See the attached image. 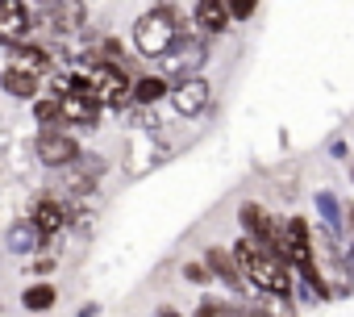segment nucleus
<instances>
[{
  "label": "nucleus",
  "instance_id": "ddd939ff",
  "mask_svg": "<svg viewBox=\"0 0 354 317\" xmlns=\"http://www.w3.org/2000/svg\"><path fill=\"white\" fill-rule=\"evenodd\" d=\"M192 26L205 34V38H221L234 30V17H230V5L225 0H196L192 5Z\"/></svg>",
  "mask_w": 354,
  "mask_h": 317
},
{
  "label": "nucleus",
  "instance_id": "f257e3e1",
  "mask_svg": "<svg viewBox=\"0 0 354 317\" xmlns=\"http://www.w3.org/2000/svg\"><path fill=\"white\" fill-rule=\"evenodd\" d=\"M230 251H234L238 271L246 280V296H254V292H263V296H296V271L275 246L254 242V238L242 234Z\"/></svg>",
  "mask_w": 354,
  "mask_h": 317
},
{
  "label": "nucleus",
  "instance_id": "6e6552de",
  "mask_svg": "<svg viewBox=\"0 0 354 317\" xmlns=\"http://www.w3.org/2000/svg\"><path fill=\"white\" fill-rule=\"evenodd\" d=\"M38 30V17L26 0H0V46H17V42H30V34Z\"/></svg>",
  "mask_w": 354,
  "mask_h": 317
},
{
  "label": "nucleus",
  "instance_id": "f03ea898",
  "mask_svg": "<svg viewBox=\"0 0 354 317\" xmlns=\"http://www.w3.org/2000/svg\"><path fill=\"white\" fill-rule=\"evenodd\" d=\"M188 38V17L175 5H154L133 21V51L142 59H167Z\"/></svg>",
  "mask_w": 354,
  "mask_h": 317
},
{
  "label": "nucleus",
  "instance_id": "9b49d317",
  "mask_svg": "<svg viewBox=\"0 0 354 317\" xmlns=\"http://www.w3.org/2000/svg\"><path fill=\"white\" fill-rule=\"evenodd\" d=\"M104 105L92 96H59V125H75V129H100Z\"/></svg>",
  "mask_w": 354,
  "mask_h": 317
},
{
  "label": "nucleus",
  "instance_id": "cd10ccee",
  "mask_svg": "<svg viewBox=\"0 0 354 317\" xmlns=\"http://www.w3.org/2000/svg\"><path fill=\"white\" fill-rule=\"evenodd\" d=\"M96 313H100V305H96V300H88V305H80V313H75V317H96Z\"/></svg>",
  "mask_w": 354,
  "mask_h": 317
},
{
  "label": "nucleus",
  "instance_id": "393cba45",
  "mask_svg": "<svg viewBox=\"0 0 354 317\" xmlns=\"http://www.w3.org/2000/svg\"><path fill=\"white\" fill-rule=\"evenodd\" d=\"M242 317H267V309L254 305V300H242Z\"/></svg>",
  "mask_w": 354,
  "mask_h": 317
},
{
  "label": "nucleus",
  "instance_id": "5701e85b",
  "mask_svg": "<svg viewBox=\"0 0 354 317\" xmlns=\"http://www.w3.org/2000/svg\"><path fill=\"white\" fill-rule=\"evenodd\" d=\"M55 267H59V259H55V255H38V259H34V267H30V271H34V275H50V271H55Z\"/></svg>",
  "mask_w": 354,
  "mask_h": 317
},
{
  "label": "nucleus",
  "instance_id": "4468645a",
  "mask_svg": "<svg viewBox=\"0 0 354 317\" xmlns=\"http://www.w3.org/2000/svg\"><path fill=\"white\" fill-rule=\"evenodd\" d=\"M9 67L42 80L46 71H55V51H46L42 42H17V46H9Z\"/></svg>",
  "mask_w": 354,
  "mask_h": 317
},
{
  "label": "nucleus",
  "instance_id": "6ab92c4d",
  "mask_svg": "<svg viewBox=\"0 0 354 317\" xmlns=\"http://www.w3.org/2000/svg\"><path fill=\"white\" fill-rule=\"evenodd\" d=\"M59 305V288L50 284V280H38V284H30L26 292H21V309L26 313H50Z\"/></svg>",
  "mask_w": 354,
  "mask_h": 317
},
{
  "label": "nucleus",
  "instance_id": "7ed1b4c3",
  "mask_svg": "<svg viewBox=\"0 0 354 317\" xmlns=\"http://www.w3.org/2000/svg\"><path fill=\"white\" fill-rule=\"evenodd\" d=\"M84 71H88V80H92V96H96L104 109L121 113V109H129V105H133V75H129L121 63L96 59V63H88Z\"/></svg>",
  "mask_w": 354,
  "mask_h": 317
},
{
  "label": "nucleus",
  "instance_id": "b1692460",
  "mask_svg": "<svg viewBox=\"0 0 354 317\" xmlns=\"http://www.w3.org/2000/svg\"><path fill=\"white\" fill-rule=\"evenodd\" d=\"M342 221H346V242H354V201L342 205Z\"/></svg>",
  "mask_w": 354,
  "mask_h": 317
},
{
  "label": "nucleus",
  "instance_id": "39448f33",
  "mask_svg": "<svg viewBox=\"0 0 354 317\" xmlns=\"http://www.w3.org/2000/svg\"><path fill=\"white\" fill-rule=\"evenodd\" d=\"M238 226H242V234L246 238H254V242H267V246H283V217H275L263 201H242L238 205Z\"/></svg>",
  "mask_w": 354,
  "mask_h": 317
},
{
  "label": "nucleus",
  "instance_id": "20e7f679",
  "mask_svg": "<svg viewBox=\"0 0 354 317\" xmlns=\"http://www.w3.org/2000/svg\"><path fill=\"white\" fill-rule=\"evenodd\" d=\"M34 158L42 167H50V172H67V167H75L84 158V146L63 125H46V129L34 134Z\"/></svg>",
  "mask_w": 354,
  "mask_h": 317
},
{
  "label": "nucleus",
  "instance_id": "0eeeda50",
  "mask_svg": "<svg viewBox=\"0 0 354 317\" xmlns=\"http://www.w3.org/2000/svg\"><path fill=\"white\" fill-rule=\"evenodd\" d=\"M42 30L59 34V38H71V34H84L88 30V0H55L50 9L34 13Z\"/></svg>",
  "mask_w": 354,
  "mask_h": 317
},
{
  "label": "nucleus",
  "instance_id": "f8f14e48",
  "mask_svg": "<svg viewBox=\"0 0 354 317\" xmlns=\"http://www.w3.org/2000/svg\"><path fill=\"white\" fill-rule=\"evenodd\" d=\"M205 267H209V275L213 280H221L230 292H238V296H246V280H242V271H238V259H234V251L230 246H205Z\"/></svg>",
  "mask_w": 354,
  "mask_h": 317
},
{
  "label": "nucleus",
  "instance_id": "f3484780",
  "mask_svg": "<svg viewBox=\"0 0 354 317\" xmlns=\"http://www.w3.org/2000/svg\"><path fill=\"white\" fill-rule=\"evenodd\" d=\"M0 92H5V96H13V100H26V105H34V100H38V92H42V80H38V75H30V71L5 67V71H0Z\"/></svg>",
  "mask_w": 354,
  "mask_h": 317
},
{
  "label": "nucleus",
  "instance_id": "c85d7f7f",
  "mask_svg": "<svg viewBox=\"0 0 354 317\" xmlns=\"http://www.w3.org/2000/svg\"><path fill=\"white\" fill-rule=\"evenodd\" d=\"M346 263H350V275H354V242H346Z\"/></svg>",
  "mask_w": 354,
  "mask_h": 317
},
{
  "label": "nucleus",
  "instance_id": "aec40b11",
  "mask_svg": "<svg viewBox=\"0 0 354 317\" xmlns=\"http://www.w3.org/2000/svg\"><path fill=\"white\" fill-rule=\"evenodd\" d=\"M30 109H34V121H38L42 129H46V125H59V96H38Z\"/></svg>",
  "mask_w": 354,
  "mask_h": 317
},
{
  "label": "nucleus",
  "instance_id": "dca6fc26",
  "mask_svg": "<svg viewBox=\"0 0 354 317\" xmlns=\"http://www.w3.org/2000/svg\"><path fill=\"white\" fill-rule=\"evenodd\" d=\"M171 96V80L162 71H146V75H133V105L138 109H154L158 100Z\"/></svg>",
  "mask_w": 354,
  "mask_h": 317
},
{
  "label": "nucleus",
  "instance_id": "4be33fe9",
  "mask_svg": "<svg viewBox=\"0 0 354 317\" xmlns=\"http://www.w3.org/2000/svg\"><path fill=\"white\" fill-rule=\"evenodd\" d=\"M184 275H188V280H196V284L213 280V275H209V267H205V259H188V263H184Z\"/></svg>",
  "mask_w": 354,
  "mask_h": 317
},
{
  "label": "nucleus",
  "instance_id": "bb28decb",
  "mask_svg": "<svg viewBox=\"0 0 354 317\" xmlns=\"http://www.w3.org/2000/svg\"><path fill=\"white\" fill-rule=\"evenodd\" d=\"M154 317H184V313L175 309V305H158V309H154Z\"/></svg>",
  "mask_w": 354,
  "mask_h": 317
},
{
  "label": "nucleus",
  "instance_id": "412c9836",
  "mask_svg": "<svg viewBox=\"0 0 354 317\" xmlns=\"http://www.w3.org/2000/svg\"><path fill=\"white\" fill-rule=\"evenodd\" d=\"M225 5H230L234 26H238V21H250V17L259 13V0H225Z\"/></svg>",
  "mask_w": 354,
  "mask_h": 317
},
{
  "label": "nucleus",
  "instance_id": "2eb2a0df",
  "mask_svg": "<svg viewBox=\"0 0 354 317\" xmlns=\"http://www.w3.org/2000/svg\"><path fill=\"white\" fill-rule=\"evenodd\" d=\"M313 205H317V221H321V234L346 246V221H342V205H337V197H333L329 188H321V192L313 197Z\"/></svg>",
  "mask_w": 354,
  "mask_h": 317
},
{
  "label": "nucleus",
  "instance_id": "a211bd4d",
  "mask_svg": "<svg viewBox=\"0 0 354 317\" xmlns=\"http://www.w3.org/2000/svg\"><path fill=\"white\" fill-rule=\"evenodd\" d=\"M5 246H9L13 255H30V251H42L46 242H42L38 226H34L30 217H21V221H13V226L5 230Z\"/></svg>",
  "mask_w": 354,
  "mask_h": 317
},
{
  "label": "nucleus",
  "instance_id": "a878e982",
  "mask_svg": "<svg viewBox=\"0 0 354 317\" xmlns=\"http://www.w3.org/2000/svg\"><path fill=\"white\" fill-rule=\"evenodd\" d=\"M329 154H333V158H346L350 150H346V142H342V138H333V142H329Z\"/></svg>",
  "mask_w": 354,
  "mask_h": 317
},
{
  "label": "nucleus",
  "instance_id": "1a4fd4ad",
  "mask_svg": "<svg viewBox=\"0 0 354 317\" xmlns=\"http://www.w3.org/2000/svg\"><path fill=\"white\" fill-rule=\"evenodd\" d=\"M30 221L38 226L42 242L50 246V242L67 230V201H63V197H55V192H38V197L30 201Z\"/></svg>",
  "mask_w": 354,
  "mask_h": 317
},
{
  "label": "nucleus",
  "instance_id": "423d86ee",
  "mask_svg": "<svg viewBox=\"0 0 354 317\" xmlns=\"http://www.w3.org/2000/svg\"><path fill=\"white\" fill-rule=\"evenodd\" d=\"M167 100H171V109L180 113L184 121H192V117H201L213 105V84L205 75H184V80L171 84V96Z\"/></svg>",
  "mask_w": 354,
  "mask_h": 317
},
{
  "label": "nucleus",
  "instance_id": "9d476101",
  "mask_svg": "<svg viewBox=\"0 0 354 317\" xmlns=\"http://www.w3.org/2000/svg\"><path fill=\"white\" fill-rule=\"evenodd\" d=\"M205 63H209V46L196 42V38H184L180 46H175V51L162 59V75L175 84V80H184V75H201Z\"/></svg>",
  "mask_w": 354,
  "mask_h": 317
},
{
  "label": "nucleus",
  "instance_id": "c756f323",
  "mask_svg": "<svg viewBox=\"0 0 354 317\" xmlns=\"http://www.w3.org/2000/svg\"><path fill=\"white\" fill-rule=\"evenodd\" d=\"M350 180H354V163H350Z\"/></svg>",
  "mask_w": 354,
  "mask_h": 317
}]
</instances>
